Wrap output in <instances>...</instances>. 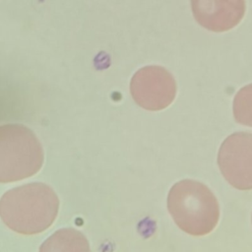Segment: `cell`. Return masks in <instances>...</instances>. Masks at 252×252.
Masks as SVG:
<instances>
[{
  "label": "cell",
  "instance_id": "2",
  "mask_svg": "<svg viewBox=\"0 0 252 252\" xmlns=\"http://www.w3.org/2000/svg\"><path fill=\"white\" fill-rule=\"evenodd\" d=\"M167 209L177 226L194 236L210 233L220 218L214 193L204 183L191 179L180 180L170 188Z\"/></svg>",
  "mask_w": 252,
  "mask_h": 252
},
{
  "label": "cell",
  "instance_id": "7",
  "mask_svg": "<svg viewBox=\"0 0 252 252\" xmlns=\"http://www.w3.org/2000/svg\"><path fill=\"white\" fill-rule=\"evenodd\" d=\"M39 252H92L86 236L74 228H62L48 237Z\"/></svg>",
  "mask_w": 252,
  "mask_h": 252
},
{
  "label": "cell",
  "instance_id": "5",
  "mask_svg": "<svg viewBox=\"0 0 252 252\" xmlns=\"http://www.w3.org/2000/svg\"><path fill=\"white\" fill-rule=\"evenodd\" d=\"M218 164L232 187L252 189V133L236 132L225 138L219 150Z\"/></svg>",
  "mask_w": 252,
  "mask_h": 252
},
{
  "label": "cell",
  "instance_id": "3",
  "mask_svg": "<svg viewBox=\"0 0 252 252\" xmlns=\"http://www.w3.org/2000/svg\"><path fill=\"white\" fill-rule=\"evenodd\" d=\"M43 151L35 135L21 124L0 126V182H13L36 173Z\"/></svg>",
  "mask_w": 252,
  "mask_h": 252
},
{
  "label": "cell",
  "instance_id": "8",
  "mask_svg": "<svg viewBox=\"0 0 252 252\" xmlns=\"http://www.w3.org/2000/svg\"><path fill=\"white\" fill-rule=\"evenodd\" d=\"M233 116L237 123L252 127V84L243 87L235 94Z\"/></svg>",
  "mask_w": 252,
  "mask_h": 252
},
{
  "label": "cell",
  "instance_id": "6",
  "mask_svg": "<svg viewBox=\"0 0 252 252\" xmlns=\"http://www.w3.org/2000/svg\"><path fill=\"white\" fill-rule=\"evenodd\" d=\"M197 23L203 28L222 32L236 27L245 14V0H190Z\"/></svg>",
  "mask_w": 252,
  "mask_h": 252
},
{
  "label": "cell",
  "instance_id": "4",
  "mask_svg": "<svg viewBox=\"0 0 252 252\" xmlns=\"http://www.w3.org/2000/svg\"><path fill=\"white\" fill-rule=\"evenodd\" d=\"M177 86L173 76L161 66H146L131 79L130 93L134 101L151 111L166 108L175 98Z\"/></svg>",
  "mask_w": 252,
  "mask_h": 252
},
{
  "label": "cell",
  "instance_id": "1",
  "mask_svg": "<svg viewBox=\"0 0 252 252\" xmlns=\"http://www.w3.org/2000/svg\"><path fill=\"white\" fill-rule=\"evenodd\" d=\"M59 201L46 184L30 183L7 191L0 200V217L16 232L35 234L51 225Z\"/></svg>",
  "mask_w": 252,
  "mask_h": 252
}]
</instances>
